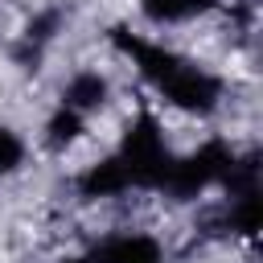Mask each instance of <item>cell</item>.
I'll list each match as a JSON object with an SVG mask.
<instances>
[{
  "instance_id": "cell-2",
  "label": "cell",
  "mask_w": 263,
  "mask_h": 263,
  "mask_svg": "<svg viewBox=\"0 0 263 263\" xmlns=\"http://www.w3.org/2000/svg\"><path fill=\"white\" fill-rule=\"evenodd\" d=\"M230 148L226 144H205V148H197L193 156H185L181 164H173L168 168V177H164V185L173 189V197H197L210 181H222L226 177V168H230Z\"/></svg>"
},
{
  "instance_id": "cell-3",
  "label": "cell",
  "mask_w": 263,
  "mask_h": 263,
  "mask_svg": "<svg viewBox=\"0 0 263 263\" xmlns=\"http://www.w3.org/2000/svg\"><path fill=\"white\" fill-rule=\"evenodd\" d=\"M164 99L177 103L181 111H210L218 103V78H210L205 70H193V66H177L164 82H160Z\"/></svg>"
},
{
  "instance_id": "cell-5",
  "label": "cell",
  "mask_w": 263,
  "mask_h": 263,
  "mask_svg": "<svg viewBox=\"0 0 263 263\" xmlns=\"http://www.w3.org/2000/svg\"><path fill=\"white\" fill-rule=\"evenodd\" d=\"M95 263H160V247L144 234L132 238H111L107 247H99Z\"/></svg>"
},
{
  "instance_id": "cell-12",
  "label": "cell",
  "mask_w": 263,
  "mask_h": 263,
  "mask_svg": "<svg viewBox=\"0 0 263 263\" xmlns=\"http://www.w3.org/2000/svg\"><path fill=\"white\" fill-rule=\"evenodd\" d=\"M62 263H95V259H82V255H70V259H62Z\"/></svg>"
},
{
  "instance_id": "cell-1",
  "label": "cell",
  "mask_w": 263,
  "mask_h": 263,
  "mask_svg": "<svg viewBox=\"0 0 263 263\" xmlns=\"http://www.w3.org/2000/svg\"><path fill=\"white\" fill-rule=\"evenodd\" d=\"M123 168H127V181L132 185H164L173 160L164 152V140H160V127L152 115H140L132 127H127V140H123Z\"/></svg>"
},
{
  "instance_id": "cell-11",
  "label": "cell",
  "mask_w": 263,
  "mask_h": 263,
  "mask_svg": "<svg viewBox=\"0 0 263 263\" xmlns=\"http://www.w3.org/2000/svg\"><path fill=\"white\" fill-rule=\"evenodd\" d=\"M53 25H58V12H49V16H41V21H33V25H29V41H45Z\"/></svg>"
},
{
  "instance_id": "cell-4",
  "label": "cell",
  "mask_w": 263,
  "mask_h": 263,
  "mask_svg": "<svg viewBox=\"0 0 263 263\" xmlns=\"http://www.w3.org/2000/svg\"><path fill=\"white\" fill-rule=\"evenodd\" d=\"M115 41L127 49V53H136V62H140V70L160 86L177 66H181V58L177 53H168V49H160V45H144V41H136V37H127L123 29H115Z\"/></svg>"
},
{
  "instance_id": "cell-9",
  "label": "cell",
  "mask_w": 263,
  "mask_h": 263,
  "mask_svg": "<svg viewBox=\"0 0 263 263\" xmlns=\"http://www.w3.org/2000/svg\"><path fill=\"white\" fill-rule=\"evenodd\" d=\"M78 132H82V119H78V111H70V107H62V111L49 119V144H53V148L70 144Z\"/></svg>"
},
{
  "instance_id": "cell-8",
  "label": "cell",
  "mask_w": 263,
  "mask_h": 263,
  "mask_svg": "<svg viewBox=\"0 0 263 263\" xmlns=\"http://www.w3.org/2000/svg\"><path fill=\"white\" fill-rule=\"evenodd\" d=\"M218 0H144V16L156 21V25H168V21H185L193 12H210Z\"/></svg>"
},
{
  "instance_id": "cell-6",
  "label": "cell",
  "mask_w": 263,
  "mask_h": 263,
  "mask_svg": "<svg viewBox=\"0 0 263 263\" xmlns=\"http://www.w3.org/2000/svg\"><path fill=\"white\" fill-rule=\"evenodd\" d=\"M82 185V193L86 197H111V193H119V189H127L132 181H127V168H123V160H99L95 168H86V177L78 181Z\"/></svg>"
},
{
  "instance_id": "cell-7",
  "label": "cell",
  "mask_w": 263,
  "mask_h": 263,
  "mask_svg": "<svg viewBox=\"0 0 263 263\" xmlns=\"http://www.w3.org/2000/svg\"><path fill=\"white\" fill-rule=\"evenodd\" d=\"M103 99H107V82L99 74H78L66 86V107L70 111H95V107H103Z\"/></svg>"
},
{
  "instance_id": "cell-10",
  "label": "cell",
  "mask_w": 263,
  "mask_h": 263,
  "mask_svg": "<svg viewBox=\"0 0 263 263\" xmlns=\"http://www.w3.org/2000/svg\"><path fill=\"white\" fill-rule=\"evenodd\" d=\"M21 156H25V144L16 140V132L0 127V173H12L21 164Z\"/></svg>"
}]
</instances>
